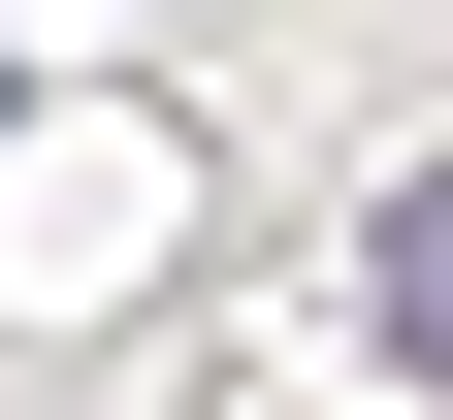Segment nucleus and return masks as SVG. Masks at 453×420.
<instances>
[{"instance_id":"f257e3e1","label":"nucleus","mask_w":453,"mask_h":420,"mask_svg":"<svg viewBox=\"0 0 453 420\" xmlns=\"http://www.w3.org/2000/svg\"><path fill=\"white\" fill-rule=\"evenodd\" d=\"M357 291H388V355H421V388H453V162H421V195L357 226Z\"/></svg>"}]
</instances>
